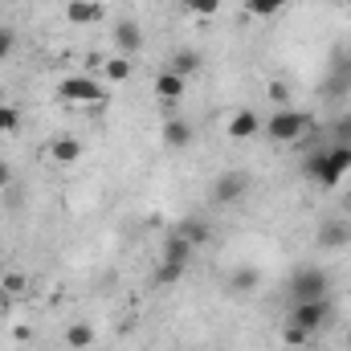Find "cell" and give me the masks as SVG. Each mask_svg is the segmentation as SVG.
Listing matches in <instances>:
<instances>
[{
	"label": "cell",
	"mask_w": 351,
	"mask_h": 351,
	"mask_svg": "<svg viewBox=\"0 0 351 351\" xmlns=\"http://www.w3.org/2000/svg\"><path fill=\"white\" fill-rule=\"evenodd\" d=\"M184 8L192 16H213V12H221V0H184Z\"/></svg>",
	"instance_id": "cb8c5ba5"
},
{
	"label": "cell",
	"mask_w": 351,
	"mask_h": 351,
	"mask_svg": "<svg viewBox=\"0 0 351 351\" xmlns=\"http://www.w3.org/2000/svg\"><path fill=\"white\" fill-rule=\"evenodd\" d=\"M258 282H262L258 265H237V269L229 274V290H233V294H250V290H254Z\"/></svg>",
	"instance_id": "9a60e30c"
},
{
	"label": "cell",
	"mask_w": 351,
	"mask_h": 351,
	"mask_svg": "<svg viewBox=\"0 0 351 351\" xmlns=\"http://www.w3.org/2000/svg\"><path fill=\"white\" fill-rule=\"evenodd\" d=\"M265 98L274 102V110H278V106H290V86H286L282 78H274V82L265 86Z\"/></svg>",
	"instance_id": "7402d4cb"
},
{
	"label": "cell",
	"mask_w": 351,
	"mask_h": 351,
	"mask_svg": "<svg viewBox=\"0 0 351 351\" xmlns=\"http://www.w3.org/2000/svg\"><path fill=\"white\" fill-rule=\"evenodd\" d=\"M306 339H311V335H306L298 323H290V319H286V327H282V343H286V348H302Z\"/></svg>",
	"instance_id": "603a6c76"
},
{
	"label": "cell",
	"mask_w": 351,
	"mask_h": 351,
	"mask_svg": "<svg viewBox=\"0 0 351 351\" xmlns=\"http://www.w3.org/2000/svg\"><path fill=\"white\" fill-rule=\"evenodd\" d=\"M265 139L269 143H298L306 131H311V114L306 110H294V106H278L269 119H265Z\"/></svg>",
	"instance_id": "6da1fadb"
},
{
	"label": "cell",
	"mask_w": 351,
	"mask_h": 351,
	"mask_svg": "<svg viewBox=\"0 0 351 351\" xmlns=\"http://www.w3.org/2000/svg\"><path fill=\"white\" fill-rule=\"evenodd\" d=\"M4 294H21L25 290V274H4V286H0Z\"/></svg>",
	"instance_id": "f1b7e54d"
},
{
	"label": "cell",
	"mask_w": 351,
	"mask_h": 351,
	"mask_svg": "<svg viewBox=\"0 0 351 351\" xmlns=\"http://www.w3.org/2000/svg\"><path fill=\"white\" fill-rule=\"evenodd\" d=\"M200 66H204V58H200L196 49H188V45H180V49L172 53V62H168V70L180 74L184 82H188V78H196V74H200Z\"/></svg>",
	"instance_id": "30bf717a"
},
{
	"label": "cell",
	"mask_w": 351,
	"mask_h": 351,
	"mask_svg": "<svg viewBox=\"0 0 351 351\" xmlns=\"http://www.w3.org/2000/svg\"><path fill=\"white\" fill-rule=\"evenodd\" d=\"M102 78H110V82H127V78H131V58L110 53V58L102 62Z\"/></svg>",
	"instance_id": "ac0fdd59"
},
{
	"label": "cell",
	"mask_w": 351,
	"mask_h": 351,
	"mask_svg": "<svg viewBox=\"0 0 351 351\" xmlns=\"http://www.w3.org/2000/svg\"><path fill=\"white\" fill-rule=\"evenodd\" d=\"M58 94H62L66 102H82V106H102V102H106V90L98 86V78H86V74L62 78Z\"/></svg>",
	"instance_id": "3957f363"
},
{
	"label": "cell",
	"mask_w": 351,
	"mask_h": 351,
	"mask_svg": "<svg viewBox=\"0 0 351 351\" xmlns=\"http://www.w3.org/2000/svg\"><path fill=\"white\" fill-rule=\"evenodd\" d=\"M192 135H196V131H192V123H184V119H168V123H164V143L176 147V152H180V147H192Z\"/></svg>",
	"instance_id": "5bb4252c"
},
{
	"label": "cell",
	"mask_w": 351,
	"mask_h": 351,
	"mask_svg": "<svg viewBox=\"0 0 351 351\" xmlns=\"http://www.w3.org/2000/svg\"><path fill=\"white\" fill-rule=\"evenodd\" d=\"M8 184H12V164H8V160H0V192H4Z\"/></svg>",
	"instance_id": "f546056e"
},
{
	"label": "cell",
	"mask_w": 351,
	"mask_h": 351,
	"mask_svg": "<svg viewBox=\"0 0 351 351\" xmlns=\"http://www.w3.org/2000/svg\"><path fill=\"white\" fill-rule=\"evenodd\" d=\"M12 49H16V33H12L8 25H0V62H8Z\"/></svg>",
	"instance_id": "484cf974"
},
{
	"label": "cell",
	"mask_w": 351,
	"mask_h": 351,
	"mask_svg": "<svg viewBox=\"0 0 351 351\" xmlns=\"http://www.w3.org/2000/svg\"><path fill=\"white\" fill-rule=\"evenodd\" d=\"M351 172V147H327V176H323V188H339V180Z\"/></svg>",
	"instance_id": "ba28073f"
},
{
	"label": "cell",
	"mask_w": 351,
	"mask_h": 351,
	"mask_svg": "<svg viewBox=\"0 0 351 351\" xmlns=\"http://www.w3.org/2000/svg\"><path fill=\"white\" fill-rule=\"evenodd\" d=\"M290 323H298L306 335H315V331H323L327 323H331V298H315V302H294V311H290Z\"/></svg>",
	"instance_id": "277c9868"
},
{
	"label": "cell",
	"mask_w": 351,
	"mask_h": 351,
	"mask_svg": "<svg viewBox=\"0 0 351 351\" xmlns=\"http://www.w3.org/2000/svg\"><path fill=\"white\" fill-rule=\"evenodd\" d=\"M180 278H184V265L160 262V274H156V282H160V286H168V282H180Z\"/></svg>",
	"instance_id": "d4e9b609"
},
{
	"label": "cell",
	"mask_w": 351,
	"mask_h": 351,
	"mask_svg": "<svg viewBox=\"0 0 351 351\" xmlns=\"http://www.w3.org/2000/svg\"><path fill=\"white\" fill-rule=\"evenodd\" d=\"M315 241H319L323 250H348L351 245V221L348 217H327V221L319 225Z\"/></svg>",
	"instance_id": "52a82bcc"
},
{
	"label": "cell",
	"mask_w": 351,
	"mask_h": 351,
	"mask_svg": "<svg viewBox=\"0 0 351 351\" xmlns=\"http://www.w3.org/2000/svg\"><path fill=\"white\" fill-rule=\"evenodd\" d=\"M245 192H250V172H241V168H229V172H221L213 180V200L217 204H237V200H245Z\"/></svg>",
	"instance_id": "5b68a950"
},
{
	"label": "cell",
	"mask_w": 351,
	"mask_h": 351,
	"mask_svg": "<svg viewBox=\"0 0 351 351\" xmlns=\"http://www.w3.org/2000/svg\"><path fill=\"white\" fill-rule=\"evenodd\" d=\"M49 160H53V164H78V160H82L78 135H58V139L49 143Z\"/></svg>",
	"instance_id": "7c38bea8"
},
{
	"label": "cell",
	"mask_w": 351,
	"mask_h": 351,
	"mask_svg": "<svg viewBox=\"0 0 351 351\" xmlns=\"http://www.w3.org/2000/svg\"><path fill=\"white\" fill-rule=\"evenodd\" d=\"M4 131H16V110L8 106V102H0V135Z\"/></svg>",
	"instance_id": "4316f807"
},
{
	"label": "cell",
	"mask_w": 351,
	"mask_h": 351,
	"mask_svg": "<svg viewBox=\"0 0 351 351\" xmlns=\"http://www.w3.org/2000/svg\"><path fill=\"white\" fill-rule=\"evenodd\" d=\"M184 86H188V82H184L180 74H172V70H160V74H156V94L168 98V102H176V98L184 94Z\"/></svg>",
	"instance_id": "e0dca14e"
},
{
	"label": "cell",
	"mask_w": 351,
	"mask_h": 351,
	"mask_svg": "<svg viewBox=\"0 0 351 351\" xmlns=\"http://www.w3.org/2000/svg\"><path fill=\"white\" fill-rule=\"evenodd\" d=\"M327 294H331L327 269H319V265L294 269V278H290V298H294V302H315V298H327Z\"/></svg>",
	"instance_id": "7a4b0ae2"
},
{
	"label": "cell",
	"mask_w": 351,
	"mask_h": 351,
	"mask_svg": "<svg viewBox=\"0 0 351 351\" xmlns=\"http://www.w3.org/2000/svg\"><path fill=\"white\" fill-rule=\"evenodd\" d=\"M94 339H98V335H94V327H90V323H70V327H66V348H70V351L94 348Z\"/></svg>",
	"instance_id": "2e32d148"
},
{
	"label": "cell",
	"mask_w": 351,
	"mask_h": 351,
	"mask_svg": "<svg viewBox=\"0 0 351 351\" xmlns=\"http://www.w3.org/2000/svg\"><path fill=\"white\" fill-rule=\"evenodd\" d=\"M110 45H114L123 58L139 53V49H143V25H139V21H131V16L114 21V29H110Z\"/></svg>",
	"instance_id": "8992f818"
},
{
	"label": "cell",
	"mask_w": 351,
	"mask_h": 351,
	"mask_svg": "<svg viewBox=\"0 0 351 351\" xmlns=\"http://www.w3.org/2000/svg\"><path fill=\"white\" fill-rule=\"evenodd\" d=\"M302 176L315 180V184L323 188V176H327V152H311V156L302 160Z\"/></svg>",
	"instance_id": "ffe728a7"
},
{
	"label": "cell",
	"mask_w": 351,
	"mask_h": 351,
	"mask_svg": "<svg viewBox=\"0 0 351 351\" xmlns=\"http://www.w3.org/2000/svg\"><path fill=\"white\" fill-rule=\"evenodd\" d=\"M331 135H335V143H339V147H351V119H339Z\"/></svg>",
	"instance_id": "83f0119b"
},
{
	"label": "cell",
	"mask_w": 351,
	"mask_h": 351,
	"mask_svg": "<svg viewBox=\"0 0 351 351\" xmlns=\"http://www.w3.org/2000/svg\"><path fill=\"white\" fill-rule=\"evenodd\" d=\"M188 258H192V245L180 237V233H172L168 241H164V262H176V265H188Z\"/></svg>",
	"instance_id": "d6986e66"
},
{
	"label": "cell",
	"mask_w": 351,
	"mask_h": 351,
	"mask_svg": "<svg viewBox=\"0 0 351 351\" xmlns=\"http://www.w3.org/2000/svg\"><path fill=\"white\" fill-rule=\"evenodd\" d=\"M343 78H351V53L343 58Z\"/></svg>",
	"instance_id": "4dcf8cb0"
},
{
	"label": "cell",
	"mask_w": 351,
	"mask_h": 351,
	"mask_svg": "<svg viewBox=\"0 0 351 351\" xmlns=\"http://www.w3.org/2000/svg\"><path fill=\"white\" fill-rule=\"evenodd\" d=\"M290 0H245V12L250 16H258V21H265V16H274V12H282Z\"/></svg>",
	"instance_id": "44dd1931"
},
{
	"label": "cell",
	"mask_w": 351,
	"mask_h": 351,
	"mask_svg": "<svg viewBox=\"0 0 351 351\" xmlns=\"http://www.w3.org/2000/svg\"><path fill=\"white\" fill-rule=\"evenodd\" d=\"M102 12H106V8H102L98 0H70V4H66V16H70L74 25H94V21H102Z\"/></svg>",
	"instance_id": "4fadbf2b"
},
{
	"label": "cell",
	"mask_w": 351,
	"mask_h": 351,
	"mask_svg": "<svg viewBox=\"0 0 351 351\" xmlns=\"http://www.w3.org/2000/svg\"><path fill=\"white\" fill-rule=\"evenodd\" d=\"M4 311H8V294L0 290V315H4Z\"/></svg>",
	"instance_id": "1f68e13d"
},
{
	"label": "cell",
	"mask_w": 351,
	"mask_h": 351,
	"mask_svg": "<svg viewBox=\"0 0 351 351\" xmlns=\"http://www.w3.org/2000/svg\"><path fill=\"white\" fill-rule=\"evenodd\" d=\"M176 233H180L192 250H200V245H208V241H213V225H208L204 217H184V221L176 225Z\"/></svg>",
	"instance_id": "9c48e42d"
},
{
	"label": "cell",
	"mask_w": 351,
	"mask_h": 351,
	"mask_svg": "<svg viewBox=\"0 0 351 351\" xmlns=\"http://www.w3.org/2000/svg\"><path fill=\"white\" fill-rule=\"evenodd\" d=\"M225 131H229V139H237V143H241V139H254V135L262 131V119H258V110H237V114L229 119V127H225Z\"/></svg>",
	"instance_id": "8fae6325"
}]
</instances>
